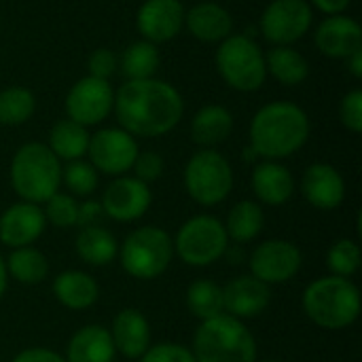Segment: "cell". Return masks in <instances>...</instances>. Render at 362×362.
I'll return each instance as SVG.
<instances>
[{"instance_id":"1","label":"cell","mask_w":362,"mask_h":362,"mask_svg":"<svg viewBox=\"0 0 362 362\" xmlns=\"http://www.w3.org/2000/svg\"><path fill=\"white\" fill-rule=\"evenodd\" d=\"M121 129L142 138H159L170 134L185 115L180 91L159 78L125 81L115 91L112 106Z\"/></svg>"},{"instance_id":"2","label":"cell","mask_w":362,"mask_h":362,"mask_svg":"<svg viewBox=\"0 0 362 362\" xmlns=\"http://www.w3.org/2000/svg\"><path fill=\"white\" fill-rule=\"evenodd\" d=\"M310 138L308 112L286 100L261 106L250 121V148L257 157L278 161L295 155Z\"/></svg>"},{"instance_id":"3","label":"cell","mask_w":362,"mask_h":362,"mask_svg":"<svg viewBox=\"0 0 362 362\" xmlns=\"http://www.w3.org/2000/svg\"><path fill=\"white\" fill-rule=\"evenodd\" d=\"M303 310L320 329L341 331L361 316V291L350 278H320L305 288Z\"/></svg>"},{"instance_id":"4","label":"cell","mask_w":362,"mask_h":362,"mask_svg":"<svg viewBox=\"0 0 362 362\" xmlns=\"http://www.w3.org/2000/svg\"><path fill=\"white\" fill-rule=\"evenodd\" d=\"M11 185L21 202L45 204L62 185V163L47 144L28 142L13 155Z\"/></svg>"},{"instance_id":"5","label":"cell","mask_w":362,"mask_h":362,"mask_svg":"<svg viewBox=\"0 0 362 362\" xmlns=\"http://www.w3.org/2000/svg\"><path fill=\"white\" fill-rule=\"evenodd\" d=\"M191 352L197 362H257V341L242 320L221 314L199 325Z\"/></svg>"},{"instance_id":"6","label":"cell","mask_w":362,"mask_h":362,"mask_svg":"<svg viewBox=\"0 0 362 362\" xmlns=\"http://www.w3.org/2000/svg\"><path fill=\"white\" fill-rule=\"evenodd\" d=\"M214 62L225 85L235 91H257L265 85V53L246 34H231L221 40Z\"/></svg>"},{"instance_id":"7","label":"cell","mask_w":362,"mask_h":362,"mask_svg":"<svg viewBox=\"0 0 362 362\" xmlns=\"http://www.w3.org/2000/svg\"><path fill=\"white\" fill-rule=\"evenodd\" d=\"M123 269L138 280L159 278L172 263L174 242L159 227H140L132 231L119 248Z\"/></svg>"},{"instance_id":"8","label":"cell","mask_w":362,"mask_h":362,"mask_svg":"<svg viewBox=\"0 0 362 362\" xmlns=\"http://www.w3.org/2000/svg\"><path fill=\"white\" fill-rule=\"evenodd\" d=\"M185 189L199 206H216L233 189V170L218 151L202 148L185 165Z\"/></svg>"},{"instance_id":"9","label":"cell","mask_w":362,"mask_h":362,"mask_svg":"<svg viewBox=\"0 0 362 362\" xmlns=\"http://www.w3.org/2000/svg\"><path fill=\"white\" fill-rule=\"evenodd\" d=\"M227 242L225 225L214 216L199 214L178 229L174 250L182 263L191 267H208L227 252Z\"/></svg>"},{"instance_id":"10","label":"cell","mask_w":362,"mask_h":362,"mask_svg":"<svg viewBox=\"0 0 362 362\" xmlns=\"http://www.w3.org/2000/svg\"><path fill=\"white\" fill-rule=\"evenodd\" d=\"M314 21L308 0H272L261 15V32L274 47H291L301 40Z\"/></svg>"},{"instance_id":"11","label":"cell","mask_w":362,"mask_h":362,"mask_svg":"<svg viewBox=\"0 0 362 362\" xmlns=\"http://www.w3.org/2000/svg\"><path fill=\"white\" fill-rule=\"evenodd\" d=\"M66 117L83 127L100 125L115 106V89L108 81L83 76L78 78L66 95Z\"/></svg>"},{"instance_id":"12","label":"cell","mask_w":362,"mask_h":362,"mask_svg":"<svg viewBox=\"0 0 362 362\" xmlns=\"http://www.w3.org/2000/svg\"><path fill=\"white\" fill-rule=\"evenodd\" d=\"M140 148L132 134L121 127H104L89 138V163L95 172L108 176H123L132 170Z\"/></svg>"},{"instance_id":"13","label":"cell","mask_w":362,"mask_h":362,"mask_svg":"<svg viewBox=\"0 0 362 362\" xmlns=\"http://www.w3.org/2000/svg\"><path fill=\"white\" fill-rule=\"evenodd\" d=\"M301 250L286 240H267L250 257V276L265 284H284L301 269Z\"/></svg>"},{"instance_id":"14","label":"cell","mask_w":362,"mask_h":362,"mask_svg":"<svg viewBox=\"0 0 362 362\" xmlns=\"http://www.w3.org/2000/svg\"><path fill=\"white\" fill-rule=\"evenodd\" d=\"M151 202L153 195L146 182L138 180L136 176H117L102 193L100 204L104 216L119 223H129L144 216L151 208Z\"/></svg>"},{"instance_id":"15","label":"cell","mask_w":362,"mask_h":362,"mask_svg":"<svg viewBox=\"0 0 362 362\" xmlns=\"http://www.w3.org/2000/svg\"><path fill=\"white\" fill-rule=\"evenodd\" d=\"M185 11L180 0H144L136 13V28L142 40L161 45L176 38L185 28Z\"/></svg>"},{"instance_id":"16","label":"cell","mask_w":362,"mask_h":362,"mask_svg":"<svg viewBox=\"0 0 362 362\" xmlns=\"http://www.w3.org/2000/svg\"><path fill=\"white\" fill-rule=\"evenodd\" d=\"M47 227L45 212L36 204L19 202L0 214V242L8 248H25L34 244Z\"/></svg>"},{"instance_id":"17","label":"cell","mask_w":362,"mask_h":362,"mask_svg":"<svg viewBox=\"0 0 362 362\" xmlns=\"http://www.w3.org/2000/svg\"><path fill=\"white\" fill-rule=\"evenodd\" d=\"M316 47L322 55L333 59H346L362 49L361 23L348 15H329L314 34Z\"/></svg>"},{"instance_id":"18","label":"cell","mask_w":362,"mask_h":362,"mask_svg":"<svg viewBox=\"0 0 362 362\" xmlns=\"http://www.w3.org/2000/svg\"><path fill=\"white\" fill-rule=\"evenodd\" d=\"M225 299V312L238 320L242 318H255L263 314L272 301V288L269 284L257 280L255 276H240L233 278L223 288Z\"/></svg>"},{"instance_id":"19","label":"cell","mask_w":362,"mask_h":362,"mask_svg":"<svg viewBox=\"0 0 362 362\" xmlns=\"http://www.w3.org/2000/svg\"><path fill=\"white\" fill-rule=\"evenodd\" d=\"M303 197L318 210H335L346 197L344 176L329 163H314L305 170L301 180Z\"/></svg>"},{"instance_id":"20","label":"cell","mask_w":362,"mask_h":362,"mask_svg":"<svg viewBox=\"0 0 362 362\" xmlns=\"http://www.w3.org/2000/svg\"><path fill=\"white\" fill-rule=\"evenodd\" d=\"M110 337L115 344V350L123 354L125 358H142V354L151 348V327L148 320L142 316V312L127 308L121 310L110 329Z\"/></svg>"},{"instance_id":"21","label":"cell","mask_w":362,"mask_h":362,"mask_svg":"<svg viewBox=\"0 0 362 362\" xmlns=\"http://www.w3.org/2000/svg\"><path fill=\"white\" fill-rule=\"evenodd\" d=\"M185 28L202 42H221L233 32L231 13L216 2H199L185 11Z\"/></svg>"},{"instance_id":"22","label":"cell","mask_w":362,"mask_h":362,"mask_svg":"<svg viewBox=\"0 0 362 362\" xmlns=\"http://www.w3.org/2000/svg\"><path fill=\"white\" fill-rule=\"evenodd\" d=\"M252 191L263 204L282 206L295 193V178L286 165L278 161H263L252 172Z\"/></svg>"},{"instance_id":"23","label":"cell","mask_w":362,"mask_h":362,"mask_svg":"<svg viewBox=\"0 0 362 362\" xmlns=\"http://www.w3.org/2000/svg\"><path fill=\"white\" fill-rule=\"evenodd\" d=\"M115 344L110 331L100 325H87L78 329L68 341L66 362H112L115 361Z\"/></svg>"},{"instance_id":"24","label":"cell","mask_w":362,"mask_h":362,"mask_svg":"<svg viewBox=\"0 0 362 362\" xmlns=\"http://www.w3.org/2000/svg\"><path fill=\"white\" fill-rule=\"evenodd\" d=\"M233 132V115L221 104L202 106L191 121V138L202 148H214Z\"/></svg>"},{"instance_id":"25","label":"cell","mask_w":362,"mask_h":362,"mask_svg":"<svg viewBox=\"0 0 362 362\" xmlns=\"http://www.w3.org/2000/svg\"><path fill=\"white\" fill-rule=\"evenodd\" d=\"M53 295L68 310H87L98 301L100 288L89 274L70 269L53 280Z\"/></svg>"},{"instance_id":"26","label":"cell","mask_w":362,"mask_h":362,"mask_svg":"<svg viewBox=\"0 0 362 362\" xmlns=\"http://www.w3.org/2000/svg\"><path fill=\"white\" fill-rule=\"evenodd\" d=\"M265 68L284 87H297L310 76V64L301 51L291 47H272L265 53Z\"/></svg>"},{"instance_id":"27","label":"cell","mask_w":362,"mask_h":362,"mask_svg":"<svg viewBox=\"0 0 362 362\" xmlns=\"http://www.w3.org/2000/svg\"><path fill=\"white\" fill-rule=\"evenodd\" d=\"M74 248H76V255L81 257V261L87 265H93V267L108 265L119 255V244H117L115 235L100 225L83 227L76 235Z\"/></svg>"},{"instance_id":"28","label":"cell","mask_w":362,"mask_h":362,"mask_svg":"<svg viewBox=\"0 0 362 362\" xmlns=\"http://www.w3.org/2000/svg\"><path fill=\"white\" fill-rule=\"evenodd\" d=\"M89 138H91V134L87 132V127H83V125H78L66 117L51 127L47 146L51 148V153L57 159L76 161V159H83L87 155Z\"/></svg>"},{"instance_id":"29","label":"cell","mask_w":362,"mask_h":362,"mask_svg":"<svg viewBox=\"0 0 362 362\" xmlns=\"http://www.w3.org/2000/svg\"><path fill=\"white\" fill-rule=\"evenodd\" d=\"M159 64H161V53L157 45L148 40L132 42L119 57V68L127 76V81L153 78L155 72L159 70Z\"/></svg>"},{"instance_id":"30","label":"cell","mask_w":362,"mask_h":362,"mask_svg":"<svg viewBox=\"0 0 362 362\" xmlns=\"http://www.w3.org/2000/svg\"><path fill=\"white\" fill-rule=\"evenodd\" d=\"M263 225H265V214L261 206L244 199L231 208L225 231H227V238H231L233 242L246 244V242H252L263 231Z\"/></svg>"},{"instance_id":"31","label":"cell","mask_w":362,"mask_h":362,"mask_svg":"<svg viewBox=\"0 0 362 362\" xmlns=\"http://www.w3.org/2000/svg\"><path fill=\"white\" fill-rule=\"evenodd\" d=\"M187 308L202 322L225 314L223 288L216 282H212V280H197V282H193L187 288Z\"/></svg>"},{"instance_id":"32","label":"cell","mask_w":362,"mask_h":362,"mask_svg":"<svg viewBox=\"0 0 362 362\" xmlns=\"http://www.w3.org/2000/svg\"><path fill=\"white\" fill-rule=\"evenodd\" d=\"M6 274L21 284H38L49 276V261L36 248H15L6 261Z\"/></svg>"},{"instance_id":"33","label":"cell","mask_w":362,"mask_h":362,"mask_svg":"<svg viewBox=\"0 0 362 362\" xmlns=\"http://www.w3.org/2000/svg\"><path fill=\"white\" fill-rule=\"evenodd\" d=\"M36 98L28 87H6L0 91V125H21L32 119Z\"/></svg>"},{"instance_id":"34","label":"cell","mask_w":362,"mask_h":362,"mask_svg":"<svg viewBox=\"0 0 362 362\" xmlns=\"http://www.w3.org/2000/svg\"><path fill=\"white\" fill-rule=\"evenodd\" d=\"M327 265L337 278H352L361 269V248L354 240H339L329 248Z\"/></svg>"},{"instance_id":"35","label":"cell","mask_w":362,"mask_h":362,"mask_svg":"<svg viewBox=\"0 0 362 362\" xmlns=\"http://www.w3.org/2000/svg\"><path fill=\"white\" fill-rule=\"evenodd\" d=\"M62 180L74 197H89L98 187V172L91 163L76 159L62 168Z\"/></svg>"},{"instance_id":"36","label":"cell","mask_w":362,"mask_h":362,"mask_svg":"<svg viewBox=\"0 0 362 362\" xmlns=\"http://www.w3.org/2000/svg\"><path fill=\"white\" fill-rule=\"evenodd\" d=\"M45 218L47 223L55 225V227H62V229H68V227H74L76 225V216H78V204L72 195H66V193H55L51 195L47 202H45Z\"/></svg>"},{"instance_id":"37","label":"cell","mask_w":362,"mask_h":362,"mask_svg":"<svg viewBox=\"0 0 362 362\" xmlns=\"http://www.w3.org/2000/svg\"><path fill=\"white\" fill-rule=\"evenodd\" d=\"M339 119L346 125V129H350L352 134H361L362 132V91L361 89H352L344 95L341 104H339Z\"/></svg>"},{"instance_id":"38","label":"cell","mask_w":362,"mask_h":362,"mask_svg":"<svg viewBox=\"0 0 362 362\" xmlns=\"http://www.w3.org/2000/svg\"><path fill=\"white\" fill-rule=\"evenodd\" d=\"M142 362H197L193 352L180 344H157L142 354Z\"/></svg>"},{"instance_id":"39","label":"cell","mask_w":362,"mask_h":362,"mask_svg":"<svg viewBox=\"0 0 362 362\" xmlns=\"http://www.w3.org/2000/svg\"><path fill=\"white\" fill-rule=\"evenodd\" d=\"M87 70H89V76L93 78H102V81H108L117 70H119V57L110 51V49H95L89 59H87Z\"/></svg>"},{"instance_id":"40","label":"cell","mask_w":362,"mask_h":362,"mask_svg":"<svg viewBox=\"0 0 362 362\" xmlns=\"http://www.w3.org/2000/svg\"><path fill=\"white\" fill-rule=\"evenodd\" d=\"M134 174L138 180L142 182H155L161 178L163 174V157L159 153H153V151H144V153H138L134 165H132Z\"/></svg>"},{"instance_id":"41","label":"cell","mask_w":362,"mask_h":362,"mask_svg":"<svg viewBox=\"0 0 362 362\" xmlns=\"http://www.w3.org/2000/svg\"><path fill=\"white\" fill-rule=\"evenodd\" d=\"M104 218V210L100 202H85L78 206V216H76V225L83 227H98L100 221Z\"/></svg>"},{"instance_id":"42","label":"cell","mask_w":362,"mask_h":362,"mask_svg":"<svg viewBox=\"0 0 362 362\" xmlns=\"http://www.w3.org/2000/svg\"><path fill=\"white\" fill-rule=\"evenodd\" d=\"M13 362H66L59 354L51 352V350H45V348H30V350H23L19 352Z\"/></svg>"},{"instance_id":"43","label":"cell","mask_w":362,"mask_h":362,"mask_svg":"<svg viewBox=\"0 0 362 362\" xmlns=\"http://www.w3.org/2000/svg\"><path fill=\"white\" fill-rule=\"evenodd\" d=\"M352 0H310V4L314 8H318L320 13H325L327 17L329 15H341L348 6H350Z\"/></svg>"},{"instance_id":"44","label":"cell","mask_w":362,"mask_h":362,"mask_svg":"<svg viewBox=\"0 0 362 362\" xmlns=\"http://www.w3.org/2000/svg\"><path fill=\"white\" fill-rule=\"evenodd\" d=\"M348 59V70H350V74L354 76V78H362V49L358 51H354L350 57H346Z\"/></svg>"},{"instance_id":"45","label":"cell","mask_w":362,"mask_h":362,"mask_svg":"<svg viewBox=\"0 0 362 362\" xmlns=\"http://www.w3.org/2000/svg\"><path fill=\"white\" fill-rule=\"evenodd\" d=\"M6 286H8V274H6V263L4 259L0 257V299L4 297L6 293Z\"/></svg>"},{"instance_id":"46","label":"cell","mask_w":362,"mask_h":362,"mask_svg":"<svg viewBox=\"0 0 362 362\" xmlns=\"http://www.w3.org/2000/svg\"><path fill=\"white\" fill-rule=\"evenodd\" d=\"M265 362H278V361H265Z\"/></svg>"}]
</instances>
